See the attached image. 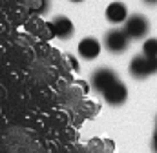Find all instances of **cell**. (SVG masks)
Masks as SVG:
<instances>
[{
	"instance_id": "6da1fadb",
	"label": "cell",
	"mask_w": 157,
	"mask_h": 153,
	"mask_svg": "<svg viewBox=\"0 0 157 153\" xmlns=\"http://www.w3.org/2000/svg\"><path fill=\"white\" fill-rule=\"evenodd\" d=\"M126 37L132 38V40H139V38H144L150 31V24H148V18L143 17V15H130L126 20H124V29Z\"/></svg>"
},
{
	"instance_id": "7a4b0ae2",
	"label": "cell",
	"mask_w": 157,
	"mask_h": 153,
	"mask_svg": "<svg viewBox=\"0 0 157 153\" xmlns=\"http://www.w3.org/2000/svg\"><path fill=\"white\" fill-rule=\"evenodd\" d=\"M130 73L135 78H146L157 73V57H144L139 55L130 62Z\"/></svg>"
},
{
	"instance_id": "3957f363",
	"label": "cell",
	"mask_w": 157,
	"mask_h": 153,
	"mask_svg": "<svg viewBox=\"0 0 157 153\" xmlns=\"http://www.w3.org/2000/svg\"><path fill=\"white\" fill-rule=\"evenodd\" d=\"M128 44H130V38L126 37V33L122 29H110L104 37V46L110 53H124L128 49Z\"/></svg>"
},
{
	"instance_id": "277c9868",
	"label": "cell",
	"mask_w": 157,
	"mask_h": 153,
	"mask_svg": "<svg viewBox=\"0 0 157 153\" xmlns=\"http://www.w3.org/2000/svg\"><path fill=\"white\" fill-rule=\"evenodd\" d=\"M102 95H104V100H106L108 104H112V106H121V104L126 100L128 91H126V86H124L122 82L115 80L113 84H110V86L102 91Z\"/></svg>"
},
{
	"instance_id": "5b68a950",
	"label": "cell",
	"mask_w": 157,
	"mask_h": 153,
	"mask_svg": "<svg viewBox=\"0 0 157 153\" xmlns=\"http://www.w3.org/2000/svg\"><path fill=\"white\" fill-rule=\"evenodd\" d=\"M117 80V75L112 71V69H108V68H99L93 75H91V84H93V88L97 89V91H104L110 84H113Z\"/></svg>"
},
{
	"instance_id": "8992f818",
	"label": "cell",
	"mask_w": 157,
	"mask_h": 153,
	"mask_svg": "<svg viewBox=\"0 0 157 153\" xmlns=\"http://www.w3.org/2000/svg\"><path fill=\"white\" fill-rule=\"evenodd\" d=\"M49 28H51V33L59 38H70L73 35V31H75L73 29V22L70 18H66V17H57L49 24Z\"/></svg>"
},
{
	"instance_id": "52a82bcc",
	"label": "cell",
	"mask_w": 157,
	"mask_h": 153,
	"mask_svg": "<svg viewBox=\"0 0 157 153\" xmlns=\"http://www.w3.org/2000/svg\"><path fill=\"white\" fill-rule=\"evenodd\" d=\"M99 53H101V44H99V40H95V38H91V37L80 40V44H78V55H80L82 58L93 60Z\"/></svg>"
},
{
	"instance_id": "ba28073f",
	"label": "cell",
	"mask_w": 157,
	"mask_h": 153,
	"mask_svg": "<svg viewBox=\"0 0 157 153\" xmlns=\"http://www.w3.org/2000/svg\"><path fill=\"white\" fill-rule=\"evenodd\" d=\"M106 18L112 22V24H121L128 18V9L122 2H112L108 7H106Z\"/></svg>"
},
{
	"instance_id": "9c48e42d",
	"label": "cell",
	"mask_w": 157,
	"mask_h": 153,
	"mask_svg": "<svg viewBox=\"0 0 157 153\" xmlns=\"http://www.w3.org/2000/svg\"><path fill=\"white\" fill-rule=\"evenodd\" d=\"M144 57H157V38H148L143 46Z\"/></svg>"
},
{
	"instance_id": "30bf717a",
	"label": "cell",
	"mask_w": 157,
	"mask_h": 153,
	"mask_svg": "<svg viewBox=\"0 0 157 153\" xmlns=\"http://www.w3.org/2000/svg\"><path fill=\"white\" fill-rule=\"evenodd\" d=\"M152 148H154V151L157 153V131L154 133V139H152Z\"/></svg>"
},
{
	"instance_id": "8fae6325",
	"label": "cell",
	"mask_w": 157,
	"mask_h": 153,
	"mask_svg": "<svg viewBox=\"0 0 157 153\" xmlns=\"http://www.w3.org/2000/svg\"><path fill=\"white\" fill-rule=\"evenodd\" d=\"M144 4H148V6H155L157 4V0H143Z\"/></svg>"
},
{
	"instance_id": "7c38bea8",
	"label": "cell",
	"mask_w": 157,
	"mask_h": 153,
	"mask_svg": "<svg viewBox=\"0 0 157 153\" xmlns=\"http://www.w3.org/2000/svg\"><path fill=\"white\" fill-rule=\"evenodd\" d=\"M71 2H82V0H71Z\"/></svg>"
}]
</instances>
